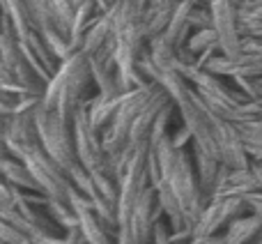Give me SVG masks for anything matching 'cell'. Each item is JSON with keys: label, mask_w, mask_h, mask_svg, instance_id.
<instances>
[{"label": "cell", "mask_w": 262, "mask_h": 244, "mask_svg": "<svg viewBox=\"0 0 262 244\" xmlns=\"http://www.w3.org/2000/svg\"><path fill=\"white\" fill-rule=\"evenodd\" d=\"M191 7H193V3H189V0H180V5L175 7V12H172V16H170V23H168L166 32L161 35L163 39H166L170 46H175V49L184 46L186 39H189V35L193 32L191 21H189Z\"/></svg>", "instance_id": "obj_11"}, {"label": "cell", "mask_w": 262, "mask_h": 244, "mask_svg": "<svg viewBox=\"0 0 262 244\" xmlns=\"http://www.w3.org/2000/svg\"><path fill=\"white\" fill-rule=\"evenodd\" d=\"M230 83L237 88L239 92H244L249 99L262 101V76H232Z\"/></svg>", "instance_id": "obj_22"}, {"label": "cell", "mask_w": 262, "mask_h": 244, "mask_svg": "<svg viewBox=\"0 0 262 244\" xmlns=\"http://www.w3.org/2000/svg\"><path fill=\"white\" fill-rule=\"evenodd\" d=\"M101 9L95 0H88L85 5L76 7V14H74V21H72V28H69V42H72L74 51H81V44H83V37L88 35L92 26L99 21L101 16Z\"/></svg>", "instance_id": "obj_12"}, {"label": "cell", "mask_w": 262, "mask_h": 244, "mask_svg": "<svg viewBox=\"0 0 262 244\" xmlns=\"http://www.w3.org/2000/svg\"><path fill=\"white\" fill-rule=\"evenodd\" d=\"M212 16H214V30L221 42V53L223 55H235L242 53V42L244 35L239 30V14H237V5L232 0H212Z\"/></svg>", "instance_id": "obj_7"}, {"label": "cell", "mask_w": 262, "mask_h": 244, "mask_svg": "<svg viewBox=\"0 0 262 244\" xmlns=\"http://www.w3.org/2000/svg\"><path fill=\"white\" fill-rule=\"evenodd\" d=\"M161 219H166V214H163L161 203H159L157 189L149 185L145 189V194L138 198V203L134 205L129 219L120 226V231L129 233L138 244H152L154 231H157Z\"/></svg>", "instance_id": "obj_5"}, {"label": "cell", "mask_w": 262, "mask_h": 244, "mask_svg": "<svg viewBox=\"0 0 262 244\" xmlns=\"http://www.w3.org/2000/svg\"><path fill=\"white\" fill-rule=\"evenodd\" d=\"M262 233V219L258 214L249 212L244 217L235 219L230 226L223 231L226 244H253Z\"/></svg>", "instance_id": "obj_13"}, {"label": "cell", "mask_w": 262, "mask_h": 244, "mask_svg": "<svg viewBox=\"0 0 262 244\" xmlns=\"http://www.w3.org/2000/svg\"><path fill=\"white\" fill-rule=\"evenodd\" d=\"M253 191H260V182L255 177L253 168H230L223 164V173L221 180L216 185V191H214V198H228V196H249Z\"/></svg>", "instance_id": "obj_8"}, {"label": "cell", "mask_w": 262, "mask_h": 244, "mask_svg": "<svg viewBox=\"0 0 262 244\" xmlns=\"http://www.w3.org/2000/svg\"><path fill=\"white\" fill-rule=\"evenodd\" d=\"M246 203H249L251 212L258 214V217L262 219V189L260 191H253V194L246 196Z\"/></svg>", "instance_id": "obj_27"}, {"label": "cell", "mask_w": 262, "mask_h": 244, "mask_svg": "<svg viewBox=\"0 0 262 244\" xmlns=\"http://www.w3.org/2000/svg\"><path fill=\"white\" fill-rule=\"evenodd\" d=\"M242 140L246 145L251 161H262V118L260 120H249L237 125Z\"/></svg>", "instance_id": "obj_19"}, {"label": "cell", "mask_w": 262, "mask_h": 244, "mask_svg": "<svg viewBox=\"0 0 262 244\" xmlns=\"http://www.w3.org/2000/svg\"><path fill=\"white\" fill-rule=\"evenodd\" d=\"M251 168H253L255 177H258V182H260V189H262V161H251Z\"/></svg>", "instance_id": "obj_30"}, {"label": "cell", "mask_w": 262, "mask_h": 244, "mask_svg": "<svg viewBox=\"0 0 262 244\" xmlns=\"http://www.w3.org/2000/svg\"><path fill=\"white\" fill-rule=\"evenodd\" d=\"M113 39V26H111V18L108 14H101L99 21L88 30V35L83 37V44H81V53L83 55H95L104 49L108 42Z\"/></svg>", "instance_id": "obj_16"}, {"label": "cell", "mask_w": 262, "mask_h": 244, "mask_svg": "<svg viewBox=\"0 0 262 244\" xmlns=\"http://www.w3.org/2000/svg\"><path fill=\"white\" fill-rule=\"evenodd\" d=\"M108 3H111V7H113V5H115V3H118V0H108Z\"/></svg>", "instance_id": "obj_33"}, {"label": "cell", "mask_w": 262, "mask_h": 244, "mask_svg": "<svg viewBox=\"0 0 262 244\" xmlns=\"http://www.w3.org/2000/svg\"><path fill=\"white\" fill-rule=\"evenodd\" d=\"M0 5H3V16H7L12 21L18 37H26L28 32H32L37 28L26 0H0Z\"/></svg>", "instance_id": "obj_15"}, {"label": "cell", "mask_w": 262, "mask_h": 244, "mask_svg": "<svg viewBox=\"0 0 262 244\" xmlns=\"http://www.w3.org/2000/svg\"><path fill=\"white\" fill-rule=\"evenodd\" d=\"M232 3L237 5V7H239V5H244V3H249V0H232Z\"/></svg>", "instance_id": "obj_31"}, {"label": "cell", "mask_w": 262, "mask_h": 244, "mask_svg": "<svg viewBox=\"0 0 262 244\" xmlns=\"http://www.w3.org/2000/svg\"><path fill=\"white\" fill-rule=\"evenodd\" d=\"M0 171H3V180L9 182V185L18 187L23 191H41L39 185H37L35 175L30 173V168L21 161L18 157L14 154L3 152V159H0ZM44 194V191H41Z\"/></svg>", "instance_id": "obj_10"}, {"label": "cell", "mask_w": 262, "mask_h": 244, "mask_svg": "<svg viewBox=\"0 0 262 244\" xmlns=\"http://www.w3.org/2000/svg\"><path fill=\"white\" fill-rule=\"evenodd\" d=\"M251 208L246 203L244 196H228V198H214L205 205L203 214H200L198 223L193 226L195 237H207V235H221L235 219L249 214Z\"/></svg>", "instance_id": "obj_4"}, {"label": "cell", "mask_w": 262, "mask_h": 244, "mask_svg": "<svg viewBox=\"0 0 262 244\" xmlns=\"http://www.w3.org/2000/svg\"><path fill=\"white\" fill-rule=\"evenodd\" d=\"M35 122L39 131V143L64 171L78 166L76 140H74V127L60 118L58 111H49L44 104L35 109Z\"/></svg>", "instance_id": "obj_3"}, {"label": "cell", "mask_w": 262, "mask_h": 244, "mask_svg": "<svg viewBox=\"0 0 262 244\" xmlns=\"http://www.w3.org/2000/svg\"><path fill=\"white\" fill-rule=\"evenodd\" d=\"M30 237L23 231H18L16 226L7 221H0V244H26Z\"/></svg>", "instance_id": "obj_24"}, {"label": "cell", "mask_w": 262, "mask_h": 244, "mask_svg": "<svg viewBox=\"0 0 262 244\" xmlns=\"http://www.w3.org/2000/svg\"><path fill=\"white\" fill-rule=\"evenodd\" d=\"M186 46L193 51L195 55L207 53V51H221V42L214 28H203V30H193L186 39Z\"/></svg>", "instance_id": "obj_21"}, {"label": "cell", "mask_w": 262, "mask_h": 244, "mask_svg": "<svg viewBox=\"0 0 262 244\" xmlns=\"http://www.w3.org/2000/svg\"><path fill=\"white\" fill-rule=\"evenodd\" d=\"M39 32H41V37H44L49 51L60 60V63H64L67 58H72L74 53H78V51H74L72 42H69V35H64L60 28H55V26L44 28V30H39Z\"/></svg>", "instance_id": "obj_20"}, {"label": "cell", "mask_w": 262, "mask_h": 244, "mask_svg": "<svg viewBox=\"0 0 262 244\" xmlns=\"http://www.w3.org/2000/svg\"><path fill=\"white\" fill-rule=\"evenodd\" d=\"M172 12H175V7H159V5H147V7H145V12H143V30H145V37H147V44L166 32Z\"/></svg>", "instance_id": "obj_17"}, {"label": "cell", "mask_w": 262, "mask_h": 244, "mask_svg": "<svg viewBox=\"0 0 262 244\" xmlns=\"http://www.w3.org/2000/svg\"><path fill=\"white\" fill-rule=\"evenodd\" d=\"M191 152H193V164H195V173H198V182L200 189H203L207 203L212 200L214 191H216V185L221 180L223 173V161L216 157H212L209 152H205L198 145H191Z\"/></svg>", "instance_id": "obj_9"}, {"label": "cell", "mask_w": 262, "mask_h": 244, "mask_svg": "<svg viewBox=\"0 0 262 244\" xmlns=\"http://www.w3.org/2000/svg\"><path fill=\"white\" fill-rule=\"evenodd\" d=\"M46 212L49 217L62 228L64 233L72 231V228H78V214L74 210V205L64 198H51L49 196V203H46Z\"/></svg>", "instance_id": "obj_18"}, {"label": "cell", "mask_w": 262, "mask_h": 244, "mask_svg": "<svg viewBox=\"0 0 262 244\" xmlns=\"http://www.w3.org/2000/svg\"><path fill=\"white\" fill-rule=\"evenodd\" d=\"M170 138H172V143L177 145V148H189V145H193V134H191V129L182 122V127H177L175 131L170 134Z\"/></svg>", "instance_id": "obj_25"}, {"label": "cell", "mask_w": 262, "mask_h": 244, "mask_svg": "<svg viewBox=\"0 0 262 244\" xmlns=\"http://www.w3.org/2000/svg\"><path fill=\"white\" fill-rule=\"evenodd\" d=\"M90 104V101H88ZM88 104L81 106L78 115L74 118V140H76V152L78 161L88 168V171H106V159L108 152L104 148L101 134L92 127L90 115H88Z\"/></svg>", "instance_id": "obj_6"}, {"label": "cell", "mask_w": 262, "mask_h": 244, "mask_svg": "<svg viewBox=\"0 0 262 244\" xmlns=\"http://www.w3.org/2000/svg\"><path fill=\"white\" fill-rule=\"evenodd\" d=\"M189 244H226V237L221 235H207V237H193Z\"/></svg>", "instance_id": "obj_29"}, {"label": "cell", "mask_w": 262, "mask_h": 244, "mask_svg": "<svg viewBox=\"0 0 262 244\" xmlns=\"http://www.w3.org/2000/svg\"><path fill=\"white\" fill-rule=\"evenodd\" d=\"M3 152L14 154L18 157L30 173L35 175L39 189L44 191L51 198H64L69 200V189L72 182L67 177V171L41 148V143H28V145H18V143H3Z\"/></svg>", "instance_id": "obj_2"}, {"label": "cell", "mask_w": 262, "mask_h": 244, "mask_svg": "<svg viewBox=\"0 0 262 244\" xmlns=\"http://www.w3.org/2000/svg\"><path fill=\"white\" fill-rule=\"evenodd\" d=\"M92 86H95V81H92L90 63L78 51L64 63H60L58 72L53 74V78L46 86L41 104L49 111H58L64 122L74 125V118L78 115L81 106L92 99V97H88V90Z\"/></svg>", "instance_id": "obj_1"}, {"label": "cell", "mask_w": 262, "mask_h": 244, "mask_svg": "<svg viewBox=\"0 0 262 244\" xmlns=\"http://www.w3.org/2000/svg\"><path fill=\"white\" fill-rule=\"evenodd\" d=\"M64 244H90L85 240V235L81 233V228H72L64 233Z\"/></svg>", "instance_id": "obj_28"}, {"label": "cell", "mask_w": 262, "mask_h": 244, "mask_svg": "<svg viewBox=\"0 0 262 244\" xmlns=\"http://www.w3.org/2000/svg\"><path fill=\"white\" fill-rule=\"evenodd\" d=\"M253 244H262V233H260V237H258V240H255Z\"/></svg>", "instance_id": "obj_32"}, {"label": "cell", "mask_w": 262, "mask_h": 244, "mask_svg": "<svg viewBox=\"0 0 262 244\" xmlns=\"http://www.w3.org/2000/svg\"><path fill=\"white\" fill-rule=\"evenodd\" d=\"M189 21L193 30H203V28H214V16L209 5H193L189 12Z\"/></svg>", "instance_id": "obj_23"}, {"label": "cell", "mask_w": 262, "mask_h": 244, "mask_svg": "<svg viewBox=\"0 0 262 244\" xmlns=\"http://www.w3.org/2000/svg\"><path fill=\"white\" fill-rule=\"evenodd\" d=\"M152 244H172V240H170V223H168L166 219L159 221L157 231H154V237H152Z\"/></svg>", "instance_id": "obj_26"}, {"label": "cell", "mask_w": 262, "mask_h": 244, "mask_svg": "<svg viewBox=\"0 0 262 244\" xmlns=\"http://www.w3.org/2000/svg\"><path fill=\"white\" fill-rule=\"evenodd\" d=\"M120 97H108V95L97 92L90 99V104H88V115H90L92 127H95L99 134H104L111 127V122L115 120V113H118V106H120Z\"/></svg>", "instance_id": "obj_14"}]
</instances>
